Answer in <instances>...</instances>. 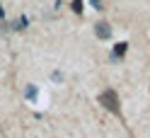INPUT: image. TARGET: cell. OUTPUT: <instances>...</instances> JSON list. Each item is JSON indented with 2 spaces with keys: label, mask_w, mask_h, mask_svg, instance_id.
<instances>
[{
  "label": "cell",
  "mask_w": 150,
  "mask_h": 138,
  "mask_svg": "<svg viewBox=\"0 0 150 138\" xmlns=\"http://www.w3.org/2000/svg\"><path fill=\"white\" fill-rule=\"evenodd\" d=\"M24 97L27 99H36V85H27L24 87Z\"/></svg>",
  "instance_id": "cell-4"
},
{
  "label": "cell",
  "mask_w": 150,
  "mask_h": 138,
  "mask_svg": "<svg viewBox=\"0 0 150 138\" xmlns=\"http://www.w3.org/2000/svg\"><path fill=\"white\" fill-rule=\"evenodd\" d=\"M73 12H82V0H73Z\"/></svg>",
  "instance_id": "cell-6"
},
{
  "label": "cell",
  "mask_w": 150,
  "mask_h": 138,
  "mask_svg": "<svg viewBox=\"0 0 150 138\" xmlns=\"http://www.w3.org/2000/svg\"><path fill=\"white\" fill-rule=\"evenodd\" d=\"M92 5H95L97 10H102V3H99V0H92Z\"/></svg>",
  "instance_id": "cell-7"
},
{
  "label": "cell",
  "mask_w": 150,
  "mask_h": 138,
  "mask_svg": "<svg viewBox=\"0 0 150 138\" xmlns=\"http://www.w3.org/2000/svg\"><path fill=\"white\" fill-rule=\"evenodd\" d=\"M126 41H121V44H116L114 46V53H111V56H114V58H121V56H124V53H126Z\"/></svg>",
  "instance_id": "cell-3"
},
{
  "label": "cell",
  "mask_w": 150,
  "mask_h": 138,
  "mask_svg": "<svg viewBox=\"0 0 150 138\" xmlns=\"http://www.w3.org/2000/svg\"><path fill=\"white\" fill-rule=\"evenodd\" d=\"M95 34L99 36V39H109V36H111V27L107 22H97L95 24Z\"/></svg>",
  "instance_id": "cell-2"
},
{
  "label": "cell",
  "mask_w": 150,
  "mask_h": 138,
  "mask_svg": "<svg viewBox=\"0 0 150 138\" xmlns=\"http://www.w3.org/2000/svg\"><path fill=\"white\" fill-rule=\"evenodd\" d=\"M97 99H99V104H102V107H107L111 114H119V112H121V104H119V95H116L114 90H104V92H102V95H99Z\"/></svg>",
  "instance_id": "cell-1"
},
{
  "label": "cell",
  "mask_w": 150,
  "mask_h": 138,
  "mask_svg": "<svg viewBox=\"0 0 150 138\" xmlns=\"http://www.w3.org/2000/svg\"><path fill=\"white\" fill-rule=\"evenodd\" d=\"M24 27H27V17H20V20H15V22H12V29H17V32L24 29Z\"/></svg>",
  "instance_id": "cell-5"
}]
</instances>
